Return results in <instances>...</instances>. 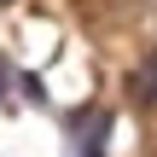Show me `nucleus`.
Wrapping results in <instances>:
<instances>
[{
  "mask_svg": "<svg viewBox=\"0 0 157 157\" xmlns=\"http://www.w3.org/2000/svg\"><path fill=\"white\" fill-rule=\"evenodd\" d=\"M134 93H140V99H157V52L134 70Z\"/></svg>",
  "mask_w": 157,
  "mask_h": 157,
  "instance_id": "f257e3e1",
  "label": "nucleus"
}]
</instances>
